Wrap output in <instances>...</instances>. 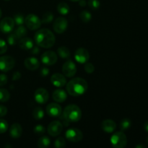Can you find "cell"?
Listing matches in <instances>:
<instances>
[{
  "label": "cell",
  "mask_w": 148,
  "mask_h": 148,
  "mask_svg": "<svg viewBox=\"0 0 148 148\" xmlns=\"http://www.w3.org/2000/svg\"><path fill=\"white\" fill-rule=\"evenodd\" d=\"M34 40L38 46L49 49L55 44L56 38L50 30L43 28L36 32L34 36Z\"/></svg>",
  "instance_id": "1"
},
{
  "label": "cell",
  "mask_w": 148,
  "mask_h": 148,
  "mask_svg": "<svg viewBox=\"0 0 148 148\" xmlns=\"http://www.w3.org/2000/svg\"><path fill=\"white\" fill-rule=\"evenodd\" d=\"M68 94L74 97H78L86 92L88 85L86 80L81 77L74 78L66 84Z\"/></svg>",
  "instance_id": "2"
},
{
  "label": "cell",
  "mask_w": 148,
  "mask_h": 148,
  "mask_svg": "<svg viewBox=\"0 0 148 148\" xmlns=\"http://www.w3.org/2000/svg\"><path fill=\"white\" fill-rule=\"evenodd\" d=\"M62 114L69 122H77L82 117V111L78 106L69 104L65 107Z\"/></svg>",
  "instance_id": "3"
},
{
  "label": "cell",
  "mask_w": 148,
  "mask_h": 148,
  "mask_svg": "<svg viewBox=\"0 0 148 148\" xmlns=\"http://www.w3.org/2000/svg\"><path fill=\"white\" fill-rule=\"evenodd\" d=\"M111 143L115 148H123L127 144V138L126 134L121 132H115L111 137Z\"/></svg>",
  "instance_id": "4"
},
{
  "label": "cell",
  "mask_w": 148,
  "mask_h": 148,
  "mask_svg": "<svg viewBox=\"0 0 148 148\" xmlns=\"http://www.w3.org/2000/svg\"><path fill=\"white\" fill-rule=\"evenodd\" d=\"M25 23L30 30H38L41 25V20L35 14H29L25 18Z\"/></svg>",
  "instance_id": "5"
},
{
  "label": "cell",
  "mask_w": 148,
  "mask_h": 148,
  "mask_svg": "<svg viewBox=\"0 0 148 148\" xmlns=\"http://www.w3.org/2000/svg\"><path fill=\"white\" fill-rule=\"evenodd\" d=\"M15 64V61L10 56H3L0 57V70L7 72L12 70Z\"/></svg>",
  "instance_id": "6"
},
{
  "label": "cell",
  "mask_w": 148,
  "mask_h": 148,
  "mask_svg": "<svg viewBox=\"0 0 148 148\" xmlns=\"http://www.w3.org/2000/svg\"><path fill=\"white\" fill-rule=\"evenodd\" d=\"M65 137L68 141L71 143H78L83 138V134L81 130L77 128H71L66 130Z\"/></svg>",
  "instance_id": "7"
},
{
  "label": "cell",
  "mask_w": 148,
  "mask_h": 148,
  "mask_svg": "<svg viewBox=\"0 0 148 148\" xmlns=\"http://www.w3.org/2000/svg\"><path fill=\"white\" fill-rule=\"evenodd\" d=\"M68 27V21L66 18L59 17L55 20L53 25V28L54 31L58 34H62L64 33Z\"/></svg>",
  "instance_id": "8"
},
{
  "label": "cell",
  "mask_w": 148,
  "mask_h": 148,
  "mask_svg": "<svg viewBox=\"0 0 148 148\" xmlns=\"http://www.w3.org/2000/svg\"><path fill=\"white\" fill-rule=\"evenodd\" d=\"M14 25L15 23L13 18L9 17H4L0 22V30L5 34L10 33L14 29Z\"/></svg>",
  "instance_id": "9"
},
{
  "label": "cell",
  "mask_w": 148,
  "mask_h": 148,
  "mask_svg": "<svg viewBox=\"0 0 148 148\" xmlns=\"http://www.w3.org/2000/svg\"><path fill=\"white\" fill-rule=\"evenodd\" d=\"M62 72L64 76L67 77H72L77 72L76 64L72 60L66 61L62 66Z\"/></svg>",
  "instance_id": "10"
},
{
  "label": "cell",
  "mask_w": 148,
  "mask_h": 148,
  "mask_svg": "<svg viewBox=\"0 0 148 148\" xmlns=\"http://www.w3.org/2000/svg\"><path fill=\"white\" fill-rule=\"evenodd\" d=\"M57 55L52 51H47L41 56V62L46 66H51L57 62Z\"/></svg>",
  "instance_id": "11"
},
{
  "label": "cell",
  "mask_w": 148,
  "mask_h": 148,
  "mask_svg": "<svg viewBox=\"0 0 148 148\" xmlns=\"http://www.w3.org/2000/svg\"><path fill=\"white\" fill-rule=\"evenodd\" d=\"M63 130V125L59 121H53L49 124L47 131L49 135L51 137L59 136Z\"/></svg>",
  "instance_id": "12"
},
{
  "label": "cell",
  "mask_w": 148,
  "mask_h": 148,
  "mask_svg": "<svg viewBox=\"0 0 148 148\" xmlns=\"http://www.w3.org/2000/svg\"><path fill=\"white\" fill-rule=\"evenodd\" d=\"M35 101L39 104H44L49 101V93L45 88H38L36 90L34 94Z\"/></svg>",
  "instance_id": "13"
},
{
  "label": "cell",
  "mask_w": 148,
  "mask_h": 148,
  "mask_svg": "<svg viewBox=\"0 0 148 148\" xmlns=\"http://www.w3.org/2000/svg\"><path fill=\"white\" fill-rule=\"evenodd\" d=\"M75 59L78 63L85 64L89 61L90 53L86 49L79 48L76 50L75 53Z\"/></svg>",
  "instance_id": "14"
},
{
  "label": "cell",
  "mask_w": 148,
  "mask_h": 148,
  "mask_svg": "<svg viewBox=\"0 0 148 148\" xmlns=\"http://www.w3.org/2000/svg\"><path fill=\"white\" fill-rule=\"evenodd\" d=\"M62 107L56 103H51L46 106V113L49 116L59 117L62 114Z\"/></svg>",
  "instance_id": "15"
},
{
  "label": "cell",
  "mask_w": 148,
  "mask_h": 148,
  "mask_svg": "<svg viewBox=\"0 0 148 148\" xmlns=\"http://www.w3.org/2000/svg\"><path fill=\"white\" fill-rule=\"evenodd\" d=\"M51 82L56 88H62L66 84V79L62 74L55 73L51 77Z\"/></svg>",
  "instance_id": "16"
},
{
  "label": "cell",
  "mask_w": 148,
  "mask_h": 148,
  "mask_svg": "<svg viewBox=\"0 0 148 148\" xmlns=\"http://www.w3.org/2000/svg\"><path fill=\"white\" fill-rule=\"evenodd\" d=\"M101 128L105 132L112 133L116 129V124L112 119H105L101 123Z\"/></svg>",
  "instance_id": "17"
},
{
  "label": "cell",
  "mask_w": 148,
  "mask_h": 148,
  "mask_svg": "<svg viewBox=\"0 0 148 148\" xmlns=\"http://www.w3.org/2000/svg\"><path fill=\"white\" fill-rule=\"evenodd\" d=\"M25 66L29 70H36L40 66V62L36 57H29L25 60Z\"/></svg>",
  "instance_id": "18"
},
{
  "label": "cell",
  "mask_w": 148,
  "mask_h": 148,
  "mask_svg": "<svg viewBox=\"0 0 148 148\" xmlns=\"http://www.w3.org/2000/svg\"><path fill=\"white\" fill-rule=\"evenodd\" d=\"M23 134V128L18 123L12 124L10 129V134L13 139H18Z\"/></svg>",
  "instance_id": "19"
},
{
  "label": "cell",
  "mask_w": 148,
  "mask_h": 148,
  "mask_svg": "<svg viewBox=\"0 0 148 148\" xmlns=\"http://www.w3.org/2000/svg\"><path fill=\"white\" fill-rule=\"evenodd\" d=\"M52 98L56 102L63 103L67 98V93L64 90L57 89L53 91V94H52Z\"/></svg>",
  "instance_id": "20"
},
{
  "label": "cell",
  "mask_w": 148,
  "mask_h": 148,
  "mask_svg": "<svg viewBox=\"0 0 148 148\" xmlns=\"http://www.w3.org/2000/svg\"><path fill=\"white\" fill-rule=\"evenodd\" d=\"M18 45L19 47L21 49L27 51L30 50L33 48V46H34V43H33V40L30 38L23 37L20 39V40L18 41Z\"/></svg>",
  "instance_id": "21"
},
{
  "label": "cell",
  "mask_w": 148,
  "mask_h": 148,
  "mask_svg": "<svg viewBox=\"0 0 148 148\" xmlns=\"http://www.w3.org/2000/svg\"><path fill=\"white\" fill-rule=\"evenodd\" d=\"M58 55L62 59H69L71 56V53L69 49L65 46H61L57 50Z\"/></svg>",
  "instance_id": "22"
},
{
  "label": "cell",
  "mask_w": 148,
  "mask_h": 148,
  "mask_svg": "<svg viewBox=\"0 0 148 148\" xmlns=\"http://www.w3.org/2000/svg\"><path fill=\"white\" fill-rule=\"evenodd\" d=\"M57 10L62 15H66L69 12V6L66 2H61L58 4Z\"/></svg>",
  "instance_id": "23"
},
{
  "label": "cell",
  "mask_w": 148,
  "mask_h": 148,
  "mask_svg": "<svg viewBox=\"0 0 148 148\" xmlns=\"http://www.w3.org/2000/svg\"><path fill=\"white\" fill-rule=\"evenodd\" d=\"M51 144V140L47 136H43L40 137L38 141V147L39 148H46Z\"/></svg>",
  "instance_id": "24"
},
{
  "label": "cell",
  "mask_w": 148,
  "mask_h": 148,
  "mask_svg": "<svg viewBox=\"0 0 148 148\" xmlns=\"http://www.w3.org/2000/svg\"><path fill=\"white\" fill-rule=\"evenodd\" d=\"M33 116L36 120H41L44 117V111L41 107H36L33 111Z\"/></svg>",
  "instance_id": "25"
},
{
  "label": "cell",
  "mask_w": 148,
  "mask_h": 148,
  "mask_svg": "<svg viewBox=\"0 0 148 148\" xmlns=\"http://www.w3.org/2000/svg\"><path fill=\"white\" fill-rule=\"evenodd\" d=\"M14 33H15L17 37L20 40V38H22L25 37L26 36V34H27V29H26V27L25 26H23L22 25H19V27H17V28L14 30Z\"/></svg>",
  "instance_id": "26"
},
{
  "label": "cell",
  "mask_w": 148,
  "mask_h": 148,
  "mask_svg": "<svg viewBox=\"0 0 148 148\" xmlns=\"http://www.w3.org/2000/svg\"><path fill=\"white\" fill-rule=\"evenodd\" d=\"M10 98V93L7 89L0 88V102L5 103Z\"/></svg>",
  "instance_id": "27"
},
{
  "label": "cell",
  "mask_w": 148,
  "mask_h": 148,
  "mask_svg": "<svg viewBox=\"0 0 148 148\" xmlns=\"http://www.w3.org/2000/svg\"><path fill=\"white\" fill-rule=\"evenodd\" d=\"M132 126V121L130 119H123L121 121H120L119 127L120 130L122 132L126 131L128 129H130Z\"/></svg>",
  "instance_id": "28"
},
{
  "label": "cell",
  "mask_w": 148,
  "mask_h": 148,
  "mask_svg": "<svg viewBox=\"0 0 148 148\" xmlns=\"http://www.w3.org/2000/svg\"><path fill=\"white\" fill-rule=\"evenodd\" d=\"M79 18L83 23H88L92 19V14L90 12L87 11V10H84V11L81 12L80 14H79Z\"/></svg>",
  "instance_id": "29"
},
{
  "label": "cell",
  "mask_w": 148,
  "mask_h": 148,
  "mask_svg": "<svg viewBox=\"0 0 148 148\" xmlns=\"http://www.w3.org/2000/svg\"><path fill=\"white\" fill-rule=\"evenodd\" d=\"M53 20V14L51 12H47L43 15L41 19V23L43 24H49Z\"/></svg>",
  "instance_id": "30"
},
{
  "label": "cell",
  "mask_w": 148,
  "mask_h": 148,
  "mask_svg": "<svg viewBox=\"0 0 148 148\" xmlns=\"http://www.w3.org/2000/svg\"><path fill=\"white\" fill-rule=\"evenodd\" d=\"M18 40V38L17 37V36H16L14 33H10L8 36V37H7V43L10 46H14V45L17 44Z\"/></svg>",
  "instance_id": "31"
},
{
  "label": "cell",
  "mask_w": 148,
  "mask_h": 148,
  "mask_svg": "<svg viewBox=\"0 0 148 148\" xmlns=\"http://www.w3.org/2000/svg\"><path fill=\"white\" fill-rule=\"evenodd\" d=\"M66 146V141L64 138L62 137H59L55 140L54 147L56 148H64Z\"/></svg>",
  "instance_id": "32"
},
{
  "label": "cell",
  "mask_w": 148,
  "mask_h": 148,
  "mask_svg": "<svg viewBox=\"0 0 148 148\" xmlns=\"http://www.w3.org/2000/svg\"><path fill=\"white\" fill-rule=\"evenodd\" d=\"M14 23L17 24V25H22L25 23V18L23 17V14H17L14 16Z\"/></svg>",
  "instance_id": "33"
},
{
  "label": "cell",
  "mask_w": 148,
  "mask_h": 148,
  "mask_svg": "<svg viewBox=\"0 0 148 148\" xmlns=\"http://www.w3.org/2000/svg\"><path fill=\"white\" fill-rule=\"evenodd\" d=\"M8 123L6 120L0 119V134L5 133L8 130Z\"/></svg>",
  "instance_id": "34"
},
{
  "label": "cell",
  "mask_w": 148,
  "mask_h": 148,
  "mask_svg": "<svg viewBox=\"0 0 148 148\" xmlns=\"http://www.w3.org/2000/svg\"><path fill=\"white\" fill-rule=\"evenodd\" d=\"M88 4L90 8L92 9V10H98L100 7V5H101V3L98 0H89Z\"/></svg>",
  "instance_id": "35"
},
{
  "label": "cell",
  "mask_w": 148,
  "mask_h": 148,
  "mask_svg": "<svg viewBox=\"0 0 148 148\" xmlns=\"http://www.w3.org/2000/svg\"><path fill=\"white\" fill-rule=\"evenodd\" d=\"M34 132L36 133L38 135H42L45 133L46 132V128L43 127L41 124H37L36 127H34V130H33Z\"/></svg>",
  "instance_id": "36"
},
{
  "label": "cell",
  "mask_w": 148,
  "mask_h": 148,
  "mask_svg": "<svg viewBox=\"0 0 148 148\" xmlns=\"http://www.w3.org/2000/svg\"><path fill=\"white\" fill-rule=\"evenodd\" d=\"M94 70H95V66L92 63L90 62H86L85 65V71L88 74H92L93 73Z\"/></svg>",
  "instance_id": "37"
},
{
  "label": "cell",
  "mask_w": 148,
  "mask_h": 148,
  "mask_svg": "<svg viewBox=\"0 0 148 148\" xmlns=\"http://www.w3.org/2000/svg\"><path fill=\"white\" fill-rule=\"evenodd\" d=\"M7 50V45L5 40L3 39L0 38V54H3V53H6Z\"/></svg>",
  "instance_id": "38"
},
{
  "label": "cell",
  "mask_w": 148,
  "mask_h": 148,
  "mask_svg": "<svg viewBox=\"0 0 148 148\" xmlns=\"http://www.w3.org/2000/svg\"><path fill=\"white\" fill-rule=\"evenodd\" d=\"M8 78L7 76L4 74H1L0 75V86H4L7 83Z\"/></svg>",
  "instance_id": "39"
},
{
  "label": "cell",
  "mask_w": 148,
  "mask_h": 148,
  "mask_svg": "<svg viewBox=\"0 0 148 148\" xmlns=\"http://www.w3.org/2000/svg\"><path fill=\"white\" fill-rule=\"evenodd\" d=\"M7 108L4 106L0 105V117H3L7 115Z\"/></svg>",
  "instance_id": "40"
},
{
  "label": "cell",
  "mask_w": 148,
  "mask_h": 148,
  "mask_svg": "<svg viewBox=\"0 0 148 148\" xmlns=\"http://www.w3.org/2000/svg\"><path fill=\"white\" fill-rule=\"evenodd\" d=\"M59 117H60V120H61L60 122L62 123V125H64L65 127H67V126L69 125V123L70 122H69V121H68V120L66 119L64 116L63 114H62H62H61Z\"/></svg>",
  "instance_id": "41"
},
{
  "label": "cell",
  "mask_w": 148,
  "mask_h": 148,
  "mask_svg": "<svg viewBox=\"0 0 148 148\" xmlns=\"http://www.w3.org/2000/svg\"><path fill=\"white\" fill-rule=\"evenodd\" d=\"M40 75L43 77H46L49 74V69L47 67H43L40 69Z\"/></svg>",
  "instance_id": "42"
},
{
  "label": "cell",
  "mask_w": 148,
  "mask_h": 148,
  "mask_svg": "<svg viewBox=\"0 0 148 148\" xmlns=\"http://www.w3.org/2000/svg\"><path fill=\"white\" fill-rule=\"evenodd\" d=\"M30 52L33 54H38V53H40V49L38 47V46H33V48L30 49Z\"/></svg>",
  "instance_id": "43"
},
{
  "label": "cell",
  "mask_w": 148,
  "mask_h": 148,
  "mask_svg": "<svg viewBox=\"0 0 148 148\" xmlns=\"http://www.w3.org/2000/svg\"><path fill=\"white\" fill-rule=\"evenodd\" d=\"M21 74L20 72H15L12 75V80H18L21 78Z\"/></svg>",
  "instance_id": "44"
},
{
  "label": "cell",
  "mask_w": 148,
  "mask_h": 148,
  "mask_svg": "<svg viewBox=\"0 0 148 148\" xmlns=\"http://www.w3.org/2000/svg\"><path fill=\"white\" fill-rule=\"evenodd\" d=\"M87 4L86 3V1L85 0H79V5L80 6V7H85Z\"/></svg>",
  "instance_id": "45"
},
{
  "label": "cell",
  "mask_w": 148,
  "mask_h": 148,
  "mask_svg": "<svg viewBox=\"0 0 148 148\" xmlns=\"http://www.w3.org/2000/svg\"><path fill=\"white\" fill-rule=\"evenodd\" d=\"M144 129H145V130L146 132H148V121H146V122L145 123Z\"/></svg>",
  "instance_id": "46"
},
{
  "label": "cell",
  "mask_w": 148,
  "mask_h": 148,
  "mask_svg": "<svg viewBox=\"0 0 148 148\" xmlns=\"http://www.w3.org/2000/svg\"><path fill=\"white\" fill-rule=\"evenodd\" d=\"M140 147L145 148V145H138L136 146V148H140Z\"/></svg>",
  "instance_id": "47"
},
{
  "label": "cell",
  "mask_w": 148,
  "mask_h": 148,
  "mask_svg": "<svg viewBox=\"0 0 148 148\" xmlns=\"http://www.w3.org/2000/svg\"><path fill=\"white\" fill-rule=\"evenodd\" d=\"M1 14H2V12H1V9H0V18H1Z\"/></svg>",
  "instance_id": "48"
},
{
  "label": "cell",
  "mask_w": 148,
  "mask_h": 148,
  "mask_svg": "<svg viewBox=\"0 0 148 148\" xmlns=\"http://www.w3.org/2000/svg\"><path fill=\"white\" fill-rule=\"evenodd\" d=\"M69 1H79V0H69Z\"/></svg>",
  "instance_id": "49"
},
{
  "label": "cell",
  "mask_w": 148,
  "mask_h": 148,
  "mask_svg": "<svg viewBox=\"0 0 148 148\" xmlns=\"http://www.w3.org/2000/svg\"><path fill=\"white\" fill-rule=\"evenodd\" d=\"M146 141H147V145H148V137H147V140H146Z\"/></svg>",
  "instance_id": "50"
},
{
  "label": "cell",
  "mask_w": 148,
  "mask_h": 148,
  "mask_svg": "<svg viewBox=\"0 0 148 148\" xmlns=\"http://www.w3.org/2000/svg\"><path fill=\"white\" fill-rule=\"evenodd\" d=\"M4 1H10V0H4Z\"/></svg>",
  "instance_id": "51"
}]
</instances>
